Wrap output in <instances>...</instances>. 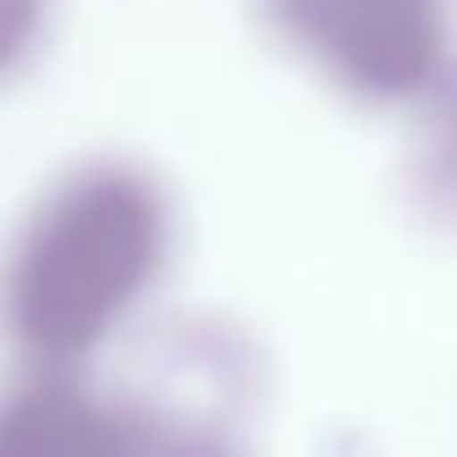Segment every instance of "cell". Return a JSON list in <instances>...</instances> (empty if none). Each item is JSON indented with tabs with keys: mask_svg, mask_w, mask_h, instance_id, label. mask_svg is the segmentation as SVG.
<instances>
[{
	"mask_svg": "<svg viewBox=\"0 0 457 457\" xmlns=\"http://www.w3.org/2000/svg\"><path fill=\"white\" fill-rule=\"evenodd\" d=\"M54 0H0V80L18 76L45 45Z\"/></svg>",
	"mask_w": 457,
	"mask_h": 457,
	"instance_id": "obj_5",
	"label": "cell"
},
{
	"mask_svg": "<svg viewBox=\"0 0 457 457\" xmlns=\"http://www.w3.org/2000/svg\"><path fill=\"white\" fill-rule=\"evenodd\" d=\"M125 413L80 369L0 378V457H120Z\"/></svg>",
	"mask_w": 457,
	"mask_h": 457,
	"instance_id": "obj_3",
	"label": "cell"
},
{
	"mask_svg": "<svg viewBox=\"0 0 457 457\" xmlns=\"http://www.w3.org/2000/svg\"><path fill=\"white\" fill-rule=\"evenodd\" d=\"M173 204L147 164L94 155L62 169L0 245V342L22 369L89 364L155 294Z\"/></svg>",
	"mask_w": 457,
	"mask_h": 457,
	"instance_id": "obj_1",
	"label": "cell"
},
{
	"mask_svg": "<svg viewBox=\"0 0 457 457\" xmlns=\"http://www.w3.org/2000/svg\"><path fill=\"white\" fill-rule=\"evenodd\" d=\"M409 187L431 218L457 222V71L422 98L409 147Z\"/></svg>",
	"mask_w": 457,
	"mask_h": 457,
	"instance_id": "obj_4",
	"label": "cell"
},
{
	"mask_svg": "<svg viewBox=\"0 0 457 457\" xmlns=\"http://www.w3.org/2000/svg\"><path fill=\"white\" fill-rule=\"evenodd\" d=\"M262 27L351 103H422L449 76V0H258Z\"/></svg>",
	"mask_w": 457,
	"mask_h": 457,
	"instance_id": "obj_2",
	"label": "cell"
}]
</instances>
